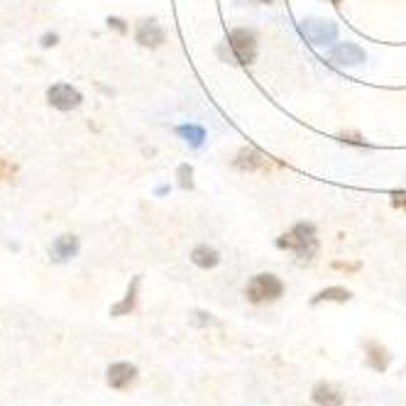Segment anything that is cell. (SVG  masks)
Wrapping results in <instances>:
<instances>
[{"label":"cell","instance_id":"obj_1","mask_svg":"<svg viewBox=\"0 0 406 406\" xmlns=\"http://www.w3.org/2000/svg\"><path fill=\"white\" fill-rule=\"evenodd\" d=\"M277 245L282 250L296 253L299 260H313L318 253L316 228H313L311 223H299V225H294L289 233H284V235L277 240Z\"/></svg>","mask_w":406,"mask_h":406},{"label":"cell","instance_id":"obj_2","mask_svg":"<svg viewBox=\"0 0 406 406\" xmlns=\"http://www.w3.org/2000/svg\"><path fill=\"white\" fill-rule=\"evenodd\" d=\"M284 294V284L279 277H274L270 272H262V274H255L253 279L248 282L245 287V296L248 301L253 304H265V301H274Z\"/></svg>","mask_w":406,"mask_h":406},{"label":"cell","instance_id":"obj_3","mask_svg":"<svg viewBox=\"0 0 406 406\" xmlns=\"http://www.w3.org/2000/svg\"><path fill=\"white\" fill-rule=\"evenodd\" d=\"M228 44H230L233 54L240 64H253L257 59V34L253 30H245V27H238L228 34Z\"/></svg>","mask_w":406,"mask_h":406},{"label":"cell","instance_id":"obj_4","mask_svg":"<svg viewBox=\"0 0 406 406\" xmlns=\"http://www.w3.org/2000/svg\"><path fill=\"white\" fill-rule=\"evenodd\" d=\"M301 32L306 34V39H311L313 44H318V47L333 44L335 37H338L335 22L318 20V17H306V20H301Z\"/></svg>","mask_w":406,"mask_h":406},{"label":"cell","instance_id":"obj_5","mask_svg":"<svg viewBox=\"0 0 406 406\" xmlns=\"http://www.w3.org/2000/svg\"><path fill=\"white\" fill-rule=\"evenodd\" d=\"M47 101H49V106L56 108V111H73V108L81 106L83 96L68 83H54L47 91Z\"/></svg>","mask_w":406,"mask_h":406},{"label":"cell","instance_id":"obj_6","mask_svg":"<svg viewBox=\"0 0 406 406\" xmlns=\"http://www.w3.org/2000/svg\"><path fill=\"white\" fill-rule=\"evenodd\" d=\"M135 39L142 44V47L157 49V47H162V44H164L167 34H164V30H162V27H159V22H157V20H152V17H145V20L137 22Z\"/></svg>","mask_w":406,"mask_h":406},{"label":"cell","instance_id":"obj_7","mask_svg":"<svg viewBox=\"0 0 406 406\" xmlns=\"http://www.w3.org/2000/svg\"><path fill=\"white\" fill-rule=\"evenodd\" d=\"M137 380V367L130 362H113L106 372V382L113 390H128Z\"/></svg>","mask_w":406,"mask_h":406},{"label":"cell","instance_id":"obj_8","mask_svg":"<svg viewBox=\"0 0 406 406\" xmlns=\"http://www.w3.org/2000/svg\"><path fill=\"white\" fill-rule=\"evenodd\" d=\"M330 56H333V61L338 66H360V64H365V61H367V54H365V49L357 47V44H352V42L338 44Z\"/></svg>","mask_w":406,"mask_h":406},{"label":"cell","instance_id":"obj_9","mask_svg":"<svg viewBox=\"0 0 406 406\" xmlns=\"http://www.w3.org/2000/svg\"><path fill=\"white\" fill-rule=\"evenodd\" d=\"M365 362H367L375 372H387L392 357L385 345H380V342H375V340H367L365 342Z\"/></svg>","mask_w":406,"mask_h":406},{"label":"cell","instance_id":"obj_10","mask_svg":"<svg viewBox=\"0 0 406 406\" xmlns=\"http://www.w3.org/2000/svg\"><path fill=\"white\" fill-rule=\"evenodd\" d=\"M78 255V238L76 235H61L54 240V245L49 248V257L54 262H66L71 257Z\"/></svg>","mask_w":406,"mask_h":406},{"label":"cell","instance_id":"obj_11","mask_svg":"<svg viewBox=\"0 0 406 406\" xmlns=\"http://www.w3.org/2000/svg\"><path fill=\"white\" fill-rule=\"evenodd\" d=\"M311 399H313V404H318V406H342L340 390H335V387L328 385V382H318V385L311 390Z\"/></svg>","mask_w":406,"mask_h":406},{"label":"cell","instance_id":"obj_12","mask_svg":"<svg viewBox=\"0 0 406 406\" xmlns=\"http://www.w3.org/2000/svg\"><path fill=\"white\" fill-rule=\"evenodd\" d=\"M235 167L243 171H257V169H265L267 167V159L265 154H260L253 147H243L235 157Z\"/></svg>","mask_w":406,"mask_h":406},{"label":"cell","instance_id":"obj_13","mask_svg":"<svg viewBox=\"0 0 406 406\" xmlns=\"http://www.w3.org/2000/svg\"><path fill=\"white\" fill-rule=\"evenodd\" d=\"M191 262L196 267H201V270H213V267H218L220 255H218V250L208 248V245H198V248H193V253H191Z\"/></svg>","mask_w":406,"mask_h":406},{"label":"cell","instance_id":"obj_14","mask_svg":"<svg viewBox=\"0 0 406 406\" xmlns=\"http://www.w3.org/2000/svg\"><path fill=\"white\" fill-rule=\"evenodd\" d=\"M137 291H140V277L133 279V284L128 287V294H125V299L111 308V316H128V313L133 311L135 304H137Z\"/></svg>","mask_w":406,"mask_h":406},{"label":"cell","instance_id":"obj_15","mask_svg":"<svg viewBox=\"0 0 406 406\" xmlns=\"http://www.w3.org/2000/svg\"><path fill=\"white\" fill-rule=\"evenodd\" d=\"M350 299H352V294H350L347 289H342V287H328V289L318 291V294L311 299V304L316 306V304H323V301H338V304H345V301H350Z\"/></svg>","mask_w":406,"mask_h":406},{"label":"cell","instance_id":"obj_16","mask_svg":"<svg viewBox=\"0 0 406 406\" xmlns=\"http://www.w3.org/2000/svg\"><path fill=\"white\" fill-rule=\"evenodd\" d=\"M176 133H179V137H184V142L191 147H201L205 140V130L201 125H181Z\"/></svg>","mask_w":406,"mask_h":406},{"label":"cell","instance_id":"obj_17","mask_svg":"<svg viewBox=\"0 0 406 406\" xmlns=\"http://www.w3.org/2000/svg\"><path fill=\"white\" fill-rule=\"evenodd\" d=\"M176 176H179V186L184 188V191H191L193 188V167L191 164H181V167L176 169Z\"/></svg>","mask_w":406,"mask_h":406},{"label":"cell","instance_id":"obj_18","mask_svg":"<svg viewBox=\"0 0 406 406\" xmlns=\"http://www.w3.org/2000/svg\"><path fill=\"white\" fill-rule=\"evenodd\" d=\"M191 323L193 325H220L213 316H210V313H205V311H193L191 313Z\"/></svg>","mask_w":406,"mask_h":406},{"label":"cell","instance_id":"obj_19","mask_svg":"<svg viewBox=\"0 0 406 406\" xmlns=\"http://www.w3.org/2000/svg\"><path fill=\"white\" fill-rule=\"evenodd\" d=\"M392 203L397 205V208H404V210H406V193L394 191V193H392Z\"/></svg>","mask_w":406,"mask_h":406},{"label":"cell","instance_id":"obj_20","mask_svg":"<svg viewBox=\"0 0 406 406\" xmlns=\"http://www.w3.org/2000/svg\"><path fill=\"white\" fill-rule=\"evenodd\" d=\"M5 174H8V176H13V174H15V167H13V164H8V162H5V159H0V179H3Z\"/></svg>","mask_w":406,"mask_h":406},{"label":"cell","instance_id":"obj_21","mask_svg":"<svg viewBox=\"0 0 406 406\" xmlns=\"http://www.w3.org/2000/svg\"><path fill=\"white\" fill-rule=\"evenodd\" d=\"M335 270H342V272H357L360 265H347V262H335Z\"/></svg>","mask_w":406,"mask_h":406},{"label":"cell","instance_id":"obj_22","mask_svg":"<svg viewBox=\"0 0 406 406\" xmlns=\"http://www.w3.org/2000/svg\"><path fill=\"white\" fill-rule=\"evenodd\" d=\"M108 25L116 27L118 32H125V30H128V27L123 25V20H120V17H108Z\"/></svg>","mask_w":406,"mask_h":406},{"label":"cell","instance_id":"obj_23","mask_svg":"<svg viewBox=\"0 0 406 406\" xmlns=\"http://www.w3.org/2000/svg\"><path fill=\"white\" fill-rule=\"evenodd\" d=\"M56 42H59V37H56V34H44V37H42V47H54Z\"/></svg>","mask_w":406,"mask_h":406},{"label":"cell","instance_id":"obj_24","mask_svg":"<svg viewBox=\"0 0 406 406\" xmlns=\"http://www.w3.org/2000/svg\"><path fill=\"white\" fill-rule=\"evenodd\" d=\"M253 3H262V5H267V3H272V0H253Z\"/></svg>","mask_w":406,"mask_h":406},{"label":"cell","instance_id":"obj_25","mask_svg":"<svg viewBox=\"0 0 406 406\" xmlns=\"http://www.w3.org/2000/svg\"><path fill=\"white\" fill-rule=\"evenodd\" d=\"M330 3H333V5H340V0H330Z\"/></svg>","mask_w":406,"mask_h":406}]
</instances>
